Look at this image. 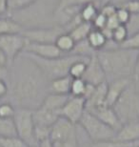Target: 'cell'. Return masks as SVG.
Here are the masks:
<instances>
[{"mask_svg": "<svg viewBox=\"0 0 139 147\" xmlns=\"http://www.w3.org/2000/svg\"><path fill=\"white\" fill-rule=\"evenodd\" d=\"M13 136H16V132L13 119H1L0 117V138Z\"/></svg>", "mask_w": 139, "mask_h": 147, "instance_id": "obj_28", "label": "cell"}, {"mask_svg": "<svg viewBox=\"0 0 139 147\" xmlns=\"http://www.w3.org/2000/svg\"><path fill=\"white\" fill-rule=\"evenodd\" d=\"M93 29V25H91V23L83 21L79 25L76 26V27L73 28V30H71L68 34L73 37V39L75 40V42H78V41L86 39Z\"/></svg>", "mask_w": 139, "mask_h": 147, "instance_id": "obj_23", "label": "cell"}, {"mask_svg": "<svg viewBox=\"0 0 139 147\" xmlns=\"http://www.w3.org/2000/svg\"><path fill=\"white\" fill-rule=\"evenodd\" d=\"M108 83L104 82L95 86L93 94L86 100V111L93 113L95 110L101 107L108 106L106 103V96H107Z\"/></svg>", "mask_w": 139, "mask_h": 147, "instance_id": "obj_15", "label": "cell"}, {"mask_svg": "<svg viewBox=\"0 0 139 147\" xmlns=\"http://www.w3.org/2000/svg\"><path fill=\"white\" fill-rule=\"evenodd\" d=\"M15 127L16 136L28 143L30 146H36L37 142L34 137V121L32 110L24 108H15V113L13 117Z\"/></svg>", "mask_w": 139, "mask_h": 147, "instance_id": "obj_7", "label": "cell"}, {"mask_svg": "<svg viewBox=\"0 0 139 147\" xmlns=\"http://www.w3.org/2000/svg\"><path fill=\"white\" fill-rule=\"evenodd\" d=\"M128 37H129V33L126 25H119L112 31L111 40H113L119 46L123 42H125Z\"/></svg>", "mask_w": 139, "mask_h": 147, "instance_id": "obj_30", "label": "cell"}, {"mask_svg": "<svg viewBox=\"0 0 139 147\" xmlns=\"http://www.w3.org/2000/svg\"><path fill=\"white\" fill-rule=\"evenodd\" d=\"M87 83L82 78H75L72 80L70 89V96H83Z\"/></svg>", "mask_w": 139, "mask_h": 147, "instance_id": "obj_31", "label": "cell"}, {"mask_svg": "<svg viewBox=\"0 0 139 147\" xmlns=\"http://www.w3.org/2000/svg\"><path fill=\"white\" fill-rule=\"evenodd\" d=\"M23 53L34 61V63L39 67L49 81L69 76L70 68L73 63L77 60L83 59V58H89L75 55H64L55 58H41L28 54V53Z\"/></svg>", "mask_w": 139, "mask_h": 147, "instance_id": "obj_4", "label": "cell"}, {"mask_svg": "<svg viewBox=\"0 0 139 147\" xmlns=\"http://www.w3.org/2000/svg\"><path fill=\"white\" fill-rule=\"evenodd\" d=\"M82 79L87 83L93 84L94 86L107 82L105 72L99 62L98 58H97L96 54L91 57L87 64V68H86L84 76H82Z\"/></svg>", "mask_w": 139, "mask_h": 147, "instance_id": "obj_12", "label": "cell"}, {"mask_svg": "<svg viewBox=\"0 0 139 147\" xmlns=\"http://www.w3.org/2000/svg\"><path fill=\"white\" fill-rule=\"evenodd\" d=\"M99 6L96 5L95 3H87L83 6L80 13V16L83 19V21L91 23L96 17L97 14L99 13Z\"/></svg>", "mask_w": 139, "mask_h": 147, "instance_id": "obj_26", "label": "cell"}, {"mask_svg": "<svg viewBox=\"0 0 139 147\" xmlns=\"http://www.w3.org/2000/svg\"><path fill=\"white\" fill-rule=\"evenodd\" d=\"M134 76H139V54L135 63V69H134Z\"/></svg>", "mask_w": 139, "mask_h": 147, "instance_id": "obj_48", "label": "cell"}, {"mask_svg": "<svg viewBox=\"0 0 139 147\" xmlns=\"http://www.w3.org/2000/svg\"><path fill=\"white\" fill-rule=\"evenodd\" d=\"M72 80L73 78L70 76L51 80L49 82V93L57 95H70Z\"/></svg>", "mask_w": 139, "mask_h": 147, "instance_id": "obj_20", "label": "cell"}, {"mask_svg": "<svg viewBox=\"0 0 139 147\" xmlns=\"http://www.w3.org/2000/svg\"><path fill=\"white\" fill-rule=\"evenodd\" d=\"M77 125L85 132L91 142H104V140H114L117 133L116 131H114L110 126L106 125L98 117L88 111H85Z\"/></svg>", "mask_w": 139, "mask_h": 147, "instance_id": "obj_6", "label": "cell"}, {"mask_svg": "<svg viewBox=\"0 0 139 147\" xmlns=\"http://www.w3.org/2000/svg\"><path fill=\"white\" fill-rule=\"evenodd\" d=\"M66 33L63 27L43 28V29H32V30H23L21 34L27 39L28 42L34 43H46L54 44L56 38L60 34Z\"/></svg>", "mask_w": 139, "mask_h": 147, "instance_id": "obj_9", "label": "cell"}, {"mask_svg": "<svg viewBox=\"0 0 139 147\" xmlns=\"http://www.w3.org/2000/svg\"><path fill=\"white\" fill-rule=\"evenodd\" d=\"M86 83H87V82H86ZM94 89H95V86H94V85L87 83V85H86V88H85V91H84V94H83V96H82V98H83L85 100H87V99L93 94Z\"/></svg>", "mask_w": 139, "mask_h": 147, "instance_id": "obj_42", "label": "cell"}, {"mask_svg": "<svg viewBox=\"0 0 139 147\" xmlns=\"http://www.w3.org/2000/svg\"><path fill=\"white\" fill-rule=\"evenodd\" d=\"M126 27L128 29L129 36L139 31V13L132 14L131 19H130L128 24L126 25Z\"/></svg>", "mask_w": 139, "mask_h": 147, "instance_id": "obj_37", "label": "cell"}, {"mask_svg": "<svg viewBox=\"0 0 139 147\" xmlns=\"http://www.w3.org/2000/svg\"><path fill=\"white\" fill-rule=\"evenodd\" d=\"M134 85L136 91L139 93V76H134Z\"/></svg>", "mask_w": 139, "mask_h": 147, "instance_id": "obj_49", "label": "cell"}, {"mask_svg": "<svg viewBox=\"0 0 139 147\" xmlns=\"http://www.w3.org/2000/svg\"><path fill=\"white\" fill-rule=\"evenodd\" d=\"M114 140L124 142H139V120L123 124L117 131Z\"/></svg>", "mask_w": 139, "mask_h": 147, "instance_id": "obj_17", "label": "cell"}, {"mask_svg": "<svg viewBox=\"0 0 139 147\" xmlns=\"http://www.w3.org/2000/svg\"><path fill=\"white\" fill-rule=\"evenodd\" d=\"M7 73H8V67H3L0 65V79H4V80H6Z\"/></svg>", "mask_w": 139, "mask_h": 147, "instance_id": "obj_46", "label": "cell"}, {"mask_svg": "<svg viewBox=\"0 0 139 147\" xmlns=\"http://www.w3.org/2000/svg\"><path fill=\"white\" fill-rule=\"evenodd\" d=\"M59 0H34L23 10L9 13L22 30L55 27V14L58 10Z\"/></svg>", "mask_w": 139, "mask_h": 147, "instance_id": "obj_2", "label": "cell"}, {"mask_svg": "<svg viewBox=\"0 0 139 147\" xmlns=\"http://www.w3.org/2000/svg\"><path fill=\"white\" fill-rule=\"evenodd\" d=\"M54 44L63 55H71L75 48V41L68 33H64L56 38Z\"/></svg>", "mask_w": 139, "mask_h": 147, "instance_id": "obj_22", "label": "cell"}, {"mask_svg": "<svg viewBox=\"0 0 139 147\" xmlns=\"http://www.w3.org/2000/svg\"><path fill=\"white\" fill-rule=\"evenodd\" d=\"M115 16H116L117 21L120 25H127L131 19L132 13L124 8H117Z\"/></svg>", "mask_w": 139, "mask_h": 147, "instance_id": "obj_36", "label": "cell"}, {"mask_svg": "<svg viewBox=\"0 0 139 147\" xmlns=\"http://www.w3.org/2000/svg\"><path fill=\"white\" fill-rule=\"evenodd\" d=\"M37 147H54V145H52L51 140H44V142H41L38 143Z\"/></svg>", "mask_w": 139, "mask_h": 147, "instance_id": "obj_47", "label": "cell"}, {"mask_svg": "<svg viewBox=\"0 0 139 147\" xmlns=\"http://www.w3.org/2000/svg\"><path fill=\"white\" fill-rule=\"evenodd\" d=\"M15 113V107L9 101L0 100V117L1 119H13Z\"/></svg>", "mask_w": 139, "mask_h": 147, "instance_id": "obj_33", "label": "cell"}, {"mask_svg": "<svg viewBox=\"0 0 139 147\" xmlns=\"http://www.w3.org/2000/svg\"><path fill=\"white\" fill-rule=\"evenodd\" d=\"M32 147H37V145L36 146H32Z\"/></svg>", "mask_w": 139, "mask_h": 147, "instance_id": "obj_50", "label": "cell"}, {"mask_svg": "<svg viewBox=\"0 0 139 147\" xmlns=\"http://www.w3.org/2000/svg\"><path fill=\"white\" fill-rule=\"evenodd\" d=\"M116 10H117V8L115 7L114 5L111 4V3H108V4L103 5L102 7L100 8L99 11L103 14V16H105L107 18H109V17L115 16Z\"/></svg>", "mask_w": 139, "mask_h": 147, "instance_id": "obj_39", "label": "cell"}, {"mask_svg": "<svg viewBox=\"0 0 139 147\" xmlns=\"http://www.w3.org/2000/svg\"><path fill=\"white\" fill-rule=\"evenodd\" d=\"M0 147H31L17 136L0 138Z\"/></svg>", "mask_w": 139, "mask_h": 147, "instance_id": "obj_29", "label": "cell"}, {"mask_svg": "<svg viewBox=\"0 0 139 147\" xmlns=\"http://www.w3.org/2000/svg\"><path fill=\"white\" fill-rule=\"evenodd\" d=\"M22 31V28L10 16H6L0 17V36L8 34H18Z\"/></svg>", "mask_w": 139, "mask_h": 147, "instance_id": "obj_24", "label": "cell"}, {"mask_svg": "<svg viewBox=\"0 0 139 147\" xmlns=\"http://www.w3.org/2000/svg\"><path fill=\"white\" fill-rule=\"evenodd\" d=\"M76 135V125L69 120L59 117L54 124L51 127L50 140L54 142H62L70 140Z\"/></svg>", "mask_w": 139, "mask_h": 147, "instance_id": "obj_11", "label": "cell"}, {"mask_svg": "<svg viewBox=\"0 0 139 147\" xmlns=\"http://www.w3.org/2000/svg\"><path fill=\"white\" fill-rule=\"evenodd\" d=\"M111 108L115 112L122 125L139 120V93L134 88V80L115 101Z\"/></svg>", "mask_w": 139, "mask_h": 147, "instance_id": "obj_5", "label": "cell"}, {"mask_svg": "<svg viewBox=\"0 0 139 147\" xmlns=\"http://www.w3.org/2000/svg\"><path fill=\"white\" fill-rule=\"evenodd\" d=\"M134 78H119L115 79L108 83L107 89V96H106V103L108 106L112 107V105L115 103V101L119 98V96L122 95L123 92L132 84Z\"/></svg>", "mask_w": 139, "mask_h": 147, "instance_id": "obj_14", "label": "cell"}, {"mask_svg": "<svg viewBox=\"0 0 139 147\" xmlns=\"http://www.w3.org/2000/svg\"><path fill=\"white\" fill-rule=\"evenodd\" d=\"M70 95H57V94L49 93L45 99H44L42 106L59 114V112L63 108L64 105L66 104V102L70 98Z\"/></svg>", "mask_w": 139, "mask_h": 147, "instance_id": "obj_19", "label": "cell"}, {"mask_svg": "<svg viewBox=\"0 0 139 147\" xmlns=\"http://www.w3.org/2000/svg\"><path fill=\"white\" fill-rule=\"evenodd\" d=\"M86 111V100L81 96H70L59 112V116L77 125Z\"/></svg>", "mask_w": 139, "mask_h": 147, "instance_id": "obj_10", "label": "cell"}, {"mask_svg": "<svg viewBox=\"0 0 139 147\" xmlns=\"http://www.w3.org/2000/svg\"><path fill=\"white\" fill-rule=\"evenodd\" d=\"M91 57L89 58H83V59L75 61V63H73V65L71 66L69 76L73 79L75 78H82V76H84L86 68H87V64L90 60Z\"/></svg>", "mask_w": 139, "mask_h": 147, "instance_id": "obj_27", "label": "cell"}, {"mask_svg": "<svg viewBox=\"0 0 139 147\" xmlns=\"http://www.w3.org/2000/svg\"><path fill=\"white\" fill-rule=\"evenodd\" d=\"M8 94V84L4 79H0V100L7 96Z\"/></svg>", "mask_w": 139, "mask_h": 147, "instance_id": "obj_43", "label": "cell"}, {"mask_svg": "<svg viewBox=\"0 0 139 147\" xmlns=\"http://www.w3.org/2000/svg\"><path fill=\"white\" fill-rule=\"evenodd\" d=\"M8 94L2 100L15 108L35 110L49 94V80L34 60L24 53L8 66Z\"/></svg>", "mask_w": 139, "mask_h": 147, "instance_id": "obj_1", "label": "cell"}, {"mask_svg": "<svg viewBox=\"0 0 139 147\" xmlns=\"http://www.w3.org/2000/svg\"><path fill=\"white\" fill-rule=\"evenodd\" d=\"M119 47L139 51V31L136 32V33L132 34V36H130L127 38V40L125 42H123Z\"/></svg>", "mask_w": 139, "mask_h": 147, "instance_id": "obj_35", "label": "cell"}, {"mask_svg": "<svg viewBox=\"0 0 139 147\" xmlns=\"http://www.w3.org/2000/svg\"><path fill=\"white\" fill-rule=\"evenodd\" d=\"M24 52L41 58H55L64 55L57 49L55 44L27 42Z\"/></svg>", "mask_w": 139, "mask_h": 147, "instance_id": "obj_13", "label": "cell"}, {"mask_svg": "<svg viewBox=\"0 0 139 147\" xmlns=\"http://www.w3.org/2000/svg\"><path fill=\"white\" fill-rule=\"evenodd\" d=\"M107 17L100 13L97 14L96 17L94 18V20L91 22V25H93V29H96V30H100L102 31L103 29L106 28V25H107Z\"/></svg>", "mask_w": 139, "mask_h": 147, "instance_id": "obj_38", "label": "cell"}, {"mask_svg": "<svg viewBox=\"0 0 139 147\" xmlns=\"http://www.w3.org/2000/svg\"><path fill=\"white\" fill-rule=\"evenodd\" d=\"M91 114L94 115L96 117H98L102 122H104L106 125L110 126L114 131L117 132L122 127V123L120 122V120L116 116L113 109L110 106L101 107L99 109L93 112Z\"/></svg>", "mask_w": 139, "mask_h": 147, "instance_id": "obj_18", "label": "cell"}, {"mask_svg": "<svg viewBox=\"0 0 139 147\" xmlns=\"http://www.w3.org/2000/svg\"><path fill=\"white\" fill-rule=\"evenodd\" d=\"M119 8H124L128 10L132 14L139 13V0H131V1L125 3Z\"/></svg>", "mask_w": 139, "mask_h": 147, "instance_id": "obj_40", "label": "cell"}, {"mask_svg": "<svg viewBox=\"0 0 139 147\" xmlns=\"http://www.w3.org/2000/svg\"><path fill=\"white\" fill-rule=\"evenodd\" d=\"M34 0H8V14L27 8Z\"/></svg>", "mask_w": 139, "mask_h": 147, "instance_id": "obj_32", "label": "cell"}, {"mask_svg": "<svg viewBox=\"0 0 139 147\" xmlns=\"http://www.w3.org/2000/svg\"><path fill=\"white\" fill-rule=\"evenodd\" d=\"M87 40L91 48L96 53L104 49L106 43L108 41V39L104 36V34L102 33V31L96 30V29H93L91 31V33L89 34L87 37Z\"/></svg>", "mask_w": 139, "mask_h": 147, "instance_id": "obj_21", "label": "cell"}, {"mask_svg": "<svg viewBox=\"0 0 139 147\" xmlns=\"http://www.w3.org/2000/svg\"><path fill=\"white\" fill-rule=\"evenodd\" d=\"M0 65L3 66V67H8V60H7V57H5L4 53L2 52V50L0 49Z\"/></svg>", "mask_w": 139, "mask_h": 147, "instance_id": "obj_45", "label": "cell"}, {"mask_svg": "<svg viewBox=\"0 0 139 147\" xmlns=\"http://www.w3.org/2000/svg\"><path fill=\"white\" fill-rule=\"evenodd\" d=\"M27 42V39L21 33L0 36V49L7 57L9 65L24 52Z\"/></svg>", "mask_w": 139, "mask_h": 147, "instance_id": "obj_8", "label": "cell"}, {"mask_svg": "<svg viewBox=\"0 0 139 147\" xmlns=\"http://www.w3.org/2000/svg\"><path fill=\"white\" fill-rule=\"evenodd\" d=\"M32 117H34V125L51 128L60 116L56 112L47 109L41 105L37 109L32 111Z\"/></svg>", "mask_w": 139, "mask_h": 147, "instance_id": "obj_16", "label": "cell"}, {"mask_svg": "<svg viewBox=\"0 0 139 147\" xmlns=\"http://www.w3.org/2000/svg\"><path fill=\"white\" fill-rule=\"evenodd\" d=\"M95 54H96V52L91 47V45L88 42L87 38L84 40L75 42V48H73V52L71 53V55H79V57H91Z\"/></svg>", "mask_w": 139, "mask_h": 147, "instance_id": "obj_25", "label": "cell"}, {"mask_svg": "<svg viewBox=\"0 0 139 147\" xmlns=\"http://www.w3.org/2000/svg\"><path fill=\"white\" fill-rule=\"evenodd\" d=\"M52 145H54V147H78L77 136L75 135V137L71 138L70 140H66V142H54V143H52Z\"/></svg>", "mask_w": 139, "mask_h": 147, "instance_id": "obj_41", "label": "cell"}, {"mask_svg": "<svg viewBox=\"0 0 139 147\" xmlns=\"http://www.w3.org/2000/svg\"><path fill=\"white\" fill-rule=\"evenodd\" d=\"M138 54L137 50L121 47L97 52V58L105 72L107 82L119 78H134Z\"/></svg>", "mask_w": 139, "mask_h": 147, "instance_id": "obj_3", "label": "cell"}, {"mask_svg": "<svg viewBox=\"0 0 139 147\" xmlns=\"http://www.w3.org/2000/svg\"><path fill=\"white\" fill-rule=\"evenodd\" d=\"M50 134H51V128L45 127V126H34V137L37 144L44 140H50Z\"/></svg>", "mask_w": 139, "mask_h": 147, "instance_id": "obj_34", "label": "cell"}, {"mask_svg": "<svg viewBox=\"0 0 139 147\" xmlns=\"http://www.w3.org/2000/svg\"><path fill=\"white\" fill-rule=\"evenodd\" d=\"M8 16V0H0V17Z\"/></svg>", "mask_w": 139, "mask_h": 147, "instance_id": "obj_44", "label": "cell"}]
</instances>
